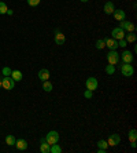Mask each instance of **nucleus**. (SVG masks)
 Here are the masks:
<instances>
[{"mask_svg": "<svg viewBox=\"0 0 137 153\" xmlns=\"http://www.w3.org/2000/svg\"><path fill=\"white\" fill-rule=\"evenodd\" d=\"M15 85V82L12 80V77L11 76H4L3 79H1V88H6V90H12Z\"/></svg>", "mask_w": 137, "mask_h": 153, "instance_id": "obj_1", "label": "nucleus"}, {"mask_svg": "<svg viewBox=\"0 0 137 153\" xmlns=\"http://www.w3.org/2000/svg\"><path fill=\"white\" fill-rule=\"evenodd\" d=\"M121 73H122L125 77H132L134 73V69L130 64H122L121 65Z\"/></svg>", "mask_w": 137, "mask_h": 153, "instance_id": "obj_2", "label": "nucleus"}, {"mask_svg": "<svg viewBox=\"0 0 137 153\" xmlns=\"http://www.w3.org/2000/svg\"><path fill=\"white\" fill-rule=\"evenodd\" d=\"M45 141L49 143V145H53V143L59 142V132L58 131H49L48 134L45 135Z\"/></svg>", "mask_w": 137, "mask_h": 153, "instance_id": "obj_3", "label": "nucleus"}, {"mask_svg": "<svg viewBox=\"0 0 137 153\" xmlns=\"http://www.w3.org/2000/svg\"><path fill=\"white\" fill-rule=\"evenodd\" d=\"M107 62L111 65H116L119 62V54L115 50H110V53L107 54Z\"/></svg>", "mask_w": 137, "mask_h": 153, "instance_id": "obj_4", "label": "nucleus"}, {"mask_svg": "<svg viewBox=\"0 0 137 153\" xmlns=\"http://www.w3.org/2000/svg\"><path fill=\"white\" fill-rule=\"evenodd\" d=\"M85 85H86V90H91V91H95L99 87V82L96 77H88L86 82H85Z\"/></svg>", "mask_w": 137, "mask_h": 153, "instance_id": "obj_5", "label": "nucleus"}, {"mask_svg": "<svg viewBox=\"0 0 137 153\" xmlns=\"http://www.w3.org/2000/svg\"><path fill=\"white\" fill-rule=\"evenodd\" d=\"M121 22V28L125 30V32H134L136 30V25H134L133 22L130 21H126V19H123V21H119Z\"/></svg>", "mask_w": 137, "mask_h": 153, "instance_id": "obj_6", "label": "nucleus"}, {"mask_svg": "<svg viewBox=\"0 0 137 153\" xmlns=\"http://www.w3.org/2000/svg\"><path fill=\"white\" fill-rule=\"evenodd\" d=\"M133 54L130 53L129 50H123V53L121 54V57H119V59L122 61L123 64H132L133 62Z\"/></svg>", "mask_w": 137, "mask_h": 153, "instance_id": "obj_7", "label": "nucleus"}, {"mask_svg": "<svg viewBox=\"0 0 137 153\" xmlns=\"http://www.w3.org/2000/svg\"><path fill=\"white\" fill-rule=\"evenodd\" d=\"M125 30H123L121 26H118V28H114L113 29V32H111V37L113 39H115V40H121V39H123L125 37Z\"/></svg>", "mask_w": 137, "mask_h": 153, "instance_id": "obj_8", "label": "nucleus"}, {"mask_svg": "<svg viewBox=\"0 0 137 153\" xmlns=\"http://www.w3.org/2000/svg\"><path fill=\"white\" fill-rule=\"evenodd\" d=\"M104 40V44L107 48H110V50H116L118 48V40L113 39V37H105Z\"/></svg>", "mask_w": 137, "mask_h": 153, "instance_id": "obj_9", "label": "nucleus"}, {"mask_svg": "<svg viewBox=\"0 0 137 153\" xmlns=\"http://www.w3.org/2000/svg\"><path fill=\"white\" fill-rule=\"evenodd\" d=\"M119 142H121V137L118 134H111L108 137V141H107L108 146H116V145H119Z\"/></svg>", "mask_w": 137, "mask_h": 153, "instance_id": "obj_10", "label": "nucleus"}, {"mask_svg": "<svg viewBox=\"0 0 137 153\" xmlns=\"http://www.w3.org/2000/svg\"><path fill=\"white\" fill-rule=\"evenodd\" d=\"M113 15H114V18H115L116 21H123L125 18H126V13L123 10H121V8H118V10H114V13H113Z\"/></svg>", "mask_w": 137, "mask_h": 153, "instance_id": "obj_11", "label": "nucleus"}, {"mask_svg": "<svg viewBox=\"0 0 137 153\" xmlns=\"http://www.w3.org/2000/svg\"><path fill=\"white\" fill-rule=\"evenodd\" d=\"M114 10H115V6H114L113 1H107V3L104 4V7H103V11H104L107 15H111L114 13Z\"/></svg>", "mask_w": 137, "mask_h": 153, "instance_id": "obj_12", "label": "nucleus"}, {"mask_svg": "<svg viewBox=\"0 0 137 153\" xmlns=\"http://www.w3.org/2000/svg\"><path fill=\"white\" fill-rule=\"evenodd\" d=\"M64 42H66L64 35L63 33H60L59 30H56V33H55V43H56L58 46H62V44H64Z\"/></svg>", "mask_w": 137, "mask_h": 153, "instance_id": "obj_13", "label": "nucleus"}, {"mask_svg": "<svg viewBox=\"0 0 137 153\" xmlns=\"http://www.w3.org/2000/svg\"><path fill=\"white\" fill-rule=\"evenodd\" d=\"M15 148L18 150H26L28 149V142L25 139H17L15 141Z\"/></svg>", "mask_w": 137, "mask_h": 153, "instance_id": "obj_14", "label": "nucleus"}, {"mask_svg": "<svg viewBox=\"0 0 137 153\" xmlns=\"http://www.w3.org/2000/svg\"><path fill=\"white\" fill-rule=\"evenodd\" d=\"M49 148H51V145L45 141V138H41V141H40V150L42 153H49Z\"/></svg>", "mask_w": 137, "mask_h": 153, "instance_id": "obj_15", "label": "nucleus"}, {"mask_svg": "<svg viewBox=\"0 0 137 153\" xmlns=\"http://www.w3.org/2000/svg\"><path fill=\"white\" fill-rule=\"evenodd\" d=\"M39 79L41 80V82L49 80V71L48 69H40L39 71Z\"/></svg>", "mask_w": 137, "mask_h": 153, "instance_id": "obj_16", "label": "nucleus"}, {"mask_svg": "<svg viewBox=\"0 0 137 153\" xmlns=\"http://www.w3.org/2000/svg\"><path fill=\"white\" fill-rule=\"evenodd\" d=\"M123 39L126 40V43H134L137 40V36H136V33L134 32H126Z\"/></svg>", "mask_w": 137, "mask_h": 153, "instance_id": "obj_17", "label": "nucleus"}, {"mask_svg": "<svg viewBox=\"0 0 137 153\" xmlns=\"http://www.w3.org/2000/svg\"><path fill=\"white\" fill-rule=\"evenodd\" d=\"M11 77L14 82H21L22 80V72L21 71H12L11 72Z\"/></svg>", "mask_w": 137, "mask_h": 153, "instance_id": "obj_18", "label": "nucleus"}, {"mask_svg": "<svg viewBox=\"0 0 137 153\" xmlns=\"http://www.w3.org/2000/svg\"><path fill=\"white\" fill-rule=\"evenodd\" d=\"M127 137H129V141L130 143H136V139H137V131L136 130H130L129 132H127Z\"/></svg>", "mask_w": 137, "mask_h": 153, "instance_id": "obj_19", "label": "nucleus"}, {"mask_svg": "<svg viewBox=\"0 0 137 153\" xmlns=\"http://www.w3.org/2000/svg\"><path fill=\"white\" fill-rule=\"evenodd\" d=\"M63 152V149L60 148L59 143H53V145H51V148H49V153H62Z\"/></svg>", "mask_w": 137, "mask_h": 153, "instance_id": "obj_20", "label": "nucleus"}, {"mask_svg": "<svg viewBox=\"0 0 137 153\" xmlns=\"http://www.w3.org/2000/svg\"><path fill=\"white\" fill-rule=\"evenodd\" d=\"M42 88H44L45 93H51L52 88H53V85H52V83L49 82V80H45V82H42Z\"/></svg>", "mask_w": 137, "mask_h": 153, "instance_id": "obj_21", "label": "nucleus"}, {"mask_svg": "<svg viewBox=\"0 0 137 153\" xmlns=\"http://www.w3.org/2000/svg\"><path fill=\"white\" fill-rule=\"evenodd\" d=\"M15 141H17V139H15L14 135H7V137H6V143H7L8 146H14L15 145Z\"/></svg>", "mask_w": 137, "mask_h": 153, "instance_id": "obj_22", "label": "nucleus"}, {"mask_svg": "<svg viewBox=\"0 0 137 153\" xmlns=\"http://www.w3.org/2000/svg\"><path fill=\"white\" fill-rule=\"evenodd\" d=\"M105 73L107 75H114L115 73V65H111V64L107 65L105 66Z\"/></svg>", "mask_w": 137, "mask_h": 153, "instance_id": "obj_23", "label": "nucleus"}, {"mask_svg": "<svg viewBox=\"0 0 137 153\" xmlns=\"http://www.w3.org/2000/svg\"><path fill=\"white\" fill-rule=\"evenodd\" d=\"M97 148L99 149H107L108 148V143H107V141H104V139H100V141H97Z\"/></svg>", "mask_w": 137, "mask_h": 153, "instance_id": "obj_24", "label": "nucleus"}, {"mask_svg": "<svg viewBox=\"0 0 137 153\" xmlns=\"http://www.w3.org/2000/svg\"><path fill=\"white\" fill-rule=\"evenodd\" d=\"M7 4L4 3V1H0V14H7Z\"/></svg>", "mask_w": 137, "mask_h": 153, "instance_id": "obj_25", "label": "nucleus"}, {"mask_svg": "<svg viewBox=\"0 0 137 153\" xmlns=\"http://www.w3.org/2000/svg\"><path fill=\"white\" fill-rule=\"evenodd\" d=\"M104 47H105V44H104V40L99 39L97 42H96V48H97V50H103Z\"/></svg>", "mask_w": 137, "mask_h": 153, "instance_id": "obj_26", "label": "nucleus"}, {"mask_svg": "<svg viewBox=\"0 0 137 153\" xmlns=\"http://www.w3.org/2000/svg\"><path fill=\"white\" fill-rule=\"evenodd\" d=\"M11 68L10 66H4L3 69H1V73H3V76H11Z\"/></svg>", "mask_w": 137, "mask_h": 153, "instance_id": "obj_27", "label": "nucleus"}, {"mask_svg": "<svg viewBox=\"0 0 137 153\" xmlns=\"http://www.w3.org/2000/svg\"><path fill=\"white\" fill-rule=\"evenodd\" d=\"M84 97L86 98V100H91L92 97H93V91H91V90H85V91H84Z\"/></svg>", "mask_w": 137, "mask_h": 153, "instance_id": "obj_28", "label": "nucleus"}, {"mask_svg": "<svg viewBox=\"0 0 137 153\" xmlns=\"http://www.w3.org/2000/svg\"><path fill=\"white\" fill-rule=\"evenodd\" d=\"M40 1H41V0H28V4L30 7H36V6L40 4Z\"/></svg>", "mask_w": 137, "mask_h": 153, "instance_id": "obj_29", "label": "nucleus"}, {"mask_svg": "<svg viewBox=\"0 0 137 153\" xmlns=\"http://www.w3.org/2000/svg\"><path fill=\"white\" fill-rule=\"evenodd\" d=\"M118 46H119V47H122V48H125V47L127 46L126 40H125V39H121V40H118Z\"/></svg>", "mask_w": 137, "mask_h": 153, "instance_id": "obj_30", "label": "nucleus"}, {"mask_svg": "<svg viewBox=\"0 0 137 153\" xmlns=\"http://www.w3.org/2000/svg\"><path fill=\"white\" fill-rule=\"evenodd\" d=\"M107 152V149H99L97 150V153H105Z\"/></svg>", "mask_w": 137, "mask_h": 153, "instance_id": "obj_31", "label": "nucleus"}, {"mask_svg": "<svg viewBox=\"0 0 137 153\" xmlns=\"http://www.w3.org/2000/svg\"><path fill=\"white\" fill-rule=\"evenodd\" d=\"M7 14L8 15H12V10H7Z\"/></svg>", "mask_w": 137, "mask_h": 153, "instance_id": "obj_32", "label": "nucleus"}, {"mask_svg": "<svg viewBox=\"0 0 137 153\" xmlns=\"http://www.w3.org/2000/svg\"><path fill=\"white\" fill-rule=\"evenodd\" d=\"M80 1H82V3H86V1H89V0H80Z\"/></svg>", "mask_w": 137, "mask_h": 153, "instance_id": "obj_33", "label": "nucleus"}, {"mask_svg": "<svg viewBox=\"0 0 137 153\" xmlns=\"http://www.w3.org/2000/svg\"><path fill=\"white\" fill-rule=\"evenodd\" d=\"M0 88H1V79H0Z\"/></svg>", "mask_w": 137, "mask_h": 153, "instance_id": "obj_34", "label": "nucleus"}]
</instances>
